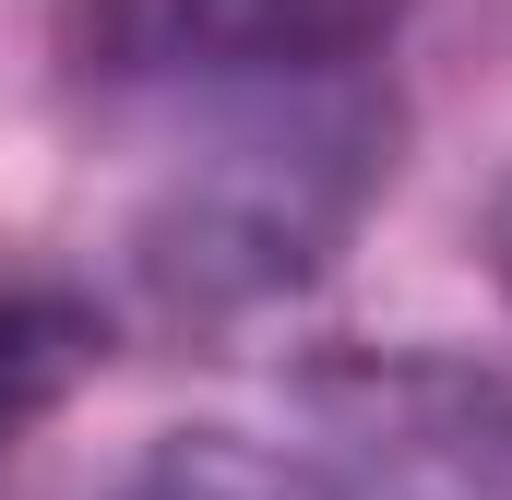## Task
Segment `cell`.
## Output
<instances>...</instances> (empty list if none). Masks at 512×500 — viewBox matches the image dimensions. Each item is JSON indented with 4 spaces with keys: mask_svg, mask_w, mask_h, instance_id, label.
<instances>
[{
    "mask_svg": "<svg viewBox=\"0 0 512 500\" xmlns=\"http://www.w3.org/2000/svg\"><path fill=\"white\" fill-rule=\"evenodd\" d=\"M417 0H108V48L167 84H334L370 72Z\"/></svg>",
    "mask_w": 512,
    "mask_h": 500,
    "instance_id": "obj_3",
    "label": "cell"
},
{
    "mask_svg": "<svg viewBox=\"0 0 512 500\" xmlns=\"http://www.w3.org/2000/svg\"><path fill=\"white\" fill-rule=\"evenodd\" d=\"M489 262H501V286H512V179H501V203H489Z\"/></svg>",
    "mask_w": 512,
    "mask_h": 500,
    "instance_id": "obj_6",
    "label": "cell"
},
{
    "mask_svg": "<svg viewBox=\"0 0 512 500\" xmlns=\"http://www.w3.org/2000/svg\"><path fill=\"white\" fill-rule=\"evenodd\" d=\"M298 417L334 500H512V381L453 346H334Z\"/></svg>",
    "mask_w": 512,
    "mask_h": 500,
    "instance_id": "obj_2",
    "label": "cell"
},
{
    "mask_svg": "<svg viewBox=\"0 0 512 500\" xmlns=\"http://www.w3.org/2000/svg\"><path fill=\"white\" fill-rule=\"evenodd\" d=\"M108 500H334V489H322L310 453H274V441H239V429H167Z\"/></svg>",
    "mask_w": 512,
    "mask_h": 500,
    "instance_id": "obj_5",
    "label": "cell"
},
{
    "mask_svg": "<svg viewBox=\"0 0 512 500\" xmlns=\"http://www.w3.org/2000/svg\"><path fill=\"white\" fill-rule=\"evenodd\" d=\"M215 120L131 215V286L167 322H239L298 298L382 203L405 108L370 72L334 84H203Z\"/></svg>",
    "mask_w": 512,
    "mask_h": 500,
    "instance_id": "obj_1",
    "label": "cell"
},
{
    "mask_svg": "<svg viewBox=\"0 0 512 500\" xmlns=\"http://www.w3.org/2000/svg\"><path fill=\"white\" fill-rule=\"evenodd\" d=\"M108 358V322H96V298H72V286H48V274H0V453L36 429V417H60L72 405V381Z\"/></svg>",
    "mask_w": 512,
    "mask_h": 500,
    "instance_id": "obj_4",
    "label": "cell"
}]
</instances>
